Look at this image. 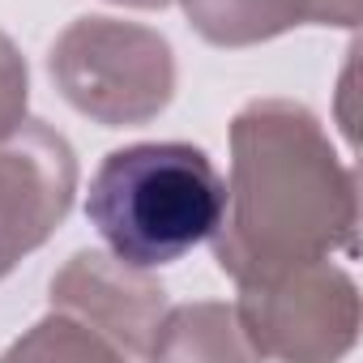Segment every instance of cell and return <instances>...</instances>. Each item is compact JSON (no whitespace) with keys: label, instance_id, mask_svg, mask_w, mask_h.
Instances as JSON below:
<instances>
[{"label":"cell","instance_id":"6da1fadb","mask_svg":"<svg viewBox=\"0 0 363 363\" xmlns=\"http://www.w3.org/2000/svg\"><path fill=\"white\" fill-rule=\"evenodd\" d=\"M359 189L320 120L291 99H257L231 120L227 210L214 261L235 286L354 252Z\"/></svg>","mask_w":363,"mask_h":363},{"label":"cell","instance_id":"7a4b0ae2","mask_svg":"<svg viewBox=\"0 0 363 363\" xmlns=\"http://www.w3.org/2000/svg\"><path fill=\"white\" fill-rule=\"evenodd\" d=\"M227 210V179L189 141H137L111 150L86 193V218L111 257L158 269L206 244Z\"/></svg>","mask_w":363,"mask_h":363},{"label":"cell","instance_id":"3957f363","mask_svg":"<svg viewBox=\"0 0 363 363\" xmlns=\"http://www.w3.org/2000/svg\"><path fill=\"white\" fill-rule=\"evenodd\" d=\"M52 312L5 359H145L167 312L162 286L111 252H73L52 278Z\"/></svg>","mask_w":363,"mask_h":363},{"label":"cell","instance_id":"277c9868","mask_svg":"<svg viewBox=\"0 0 363 363\" xmlns=\"http://www.w3.org/2000/svg\"><path fill=\"white\" fill-rule=\"evenodd\" d=\"M56 90L103 128L150 124L175 94L171 43L137 22L77 18L48 56Z\"/></svg>","mask_w":363,"mask_h":363},{"label":"cell","instance_id":"5b68a950","mask_svg":"<svg viewBox=\"0 0 363 363\" xmlns=\"http://www.w3.org/2000/svg\"><path fill=\"white\" fill-rule=\"evenodd\" d=\"M235 325L248 354L325 363L346 354L359 337V291L350 274L316 261L282 278L240 286Z\"/></svg>","mask_w":363,"mask_h":363},{"label":"cell","instance_id":"8992f818","mask_svg":"<svg viewBox=\"0 0 363 363\" xmlns=\"http://www.w3.org/2000/svg\"><path fill=\"white\" fill-rule=\"evenodd\" d=\"M77 193V154L43 120H22L0 137V278L43 248Z\"/></svg>","mask_w":363,"mask_h":363},{"label":"cell","instance_id":"52a82bcc","mask_svg":"<svg viewBox=\"0 0 363 363\" xmlns=\"http://www.w3.org/2000/svg\"><path fill=\"white\" fill-rule=\"evenodd\" d=\"M189 26L214 48H252L291 26H359L363 0H184Z\"/></svg>","mask_w":363,"mask_h":363},{"label":"cell","instance_id":"ba28073f","mask_svg":"<svg viewBox=\"0 0 363 363\" xmlns=\"http://www.w3.org/2000/svg\"><path fill=\"white\" fill-rule=\"evenodd\" d=\"M150 354L154 359H218V354L248 359V346L240 337L235 308H227V303H189V308L162 312Z\"/></svg>","mask_w":363,"mask_h":363},{"label":"cell","instance_id":"9c48e42d","mask_svg":"<svg viewBox=\"0 0 363 363\" xmlns=\"http://www.w3.org/2000/svg\"><path fill=\"white\" fill-rule=\"evenodd\" d=\"M26 94H30L26 60L13 48V39L0 30V137L13 133L26 120Z\"/></svg>","mask_w":363,"mask_h":363},{"label":"cell","instance_id":"30bf717a","mask_svg":"<svg viewBox=\"0 0 363 363\" xmlns=\"http://www.w3.org/2000/svg\"><path fill=\"white\" fill-rule=\"evenodd\" d=\"M111 5H128V9H167L171 0H111Z\"/></svg>","mask_w":363,"mask_h":363}]
</instances>
